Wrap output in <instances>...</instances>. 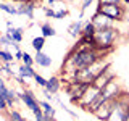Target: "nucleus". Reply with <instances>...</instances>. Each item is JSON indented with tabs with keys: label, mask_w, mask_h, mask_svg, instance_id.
Here are the masks:
<instances>
[{
	"label": "nucleus",
	"mask_w": 129,
	"mask_h": 121,
	"mask_svg": "<svg viewBox=\"0 0 129 121\" xmlns=\"http://www.w3.org/2000/svg\"><path fill=\"white\" fill-rule=\"evenodd\" d=\"M97 48L94 47H76L73 50V53H70V56L66 58V62L63 65V71L66 73H78L84 68H89L90 65H94L99 58H102Z\"/></svg>",
	"instance_id": "f257e3e1"
},
{
	"label": "nucleus",
	"mask_w": 129,
	"mask_h": 121,
	"mask_svg": "<svg viewBox=\"0 0 129 121\" xmlns=\"http://www.w3.org/2000/svg\"><path fill=\"white\" fill-rule=\"evenodd\" d=\"M107 68H110V63L102 60V58H99L94 65H90L89 68H84V70L74 73V74H73V81L84 82V84H92V81H94L99 74H102Z\"/></svg>",
	"instance_id": "f03ea898"
},
{
	"label": "nucleus",
	"mask_w": 129,
	"mask_h": 121,
	"mask_svg": "<svg viewBox=\"0 0 129 121\" xmlns=\"http://www.w3.org/2000/svg\"><path fill=\"white\" fill-rule=\"evenodd\" d=\"M116 36H118V32H116L115 27H107V29H99L95 32L94 36V40H95V48L102 53L105 52L107 48H111L113 47V42H115Z\"/></svg>",
	"instance_id": "7ed1b4c3"
},
{
	"label": "nucleus",
	"mask_w": 129,
	"mask_h": 121,
	"mask_svg": "<svg viewBox=\"0 0 129 121\" xmlns=\"http://www.w3.org/2000/svg\"><path fill=\"white\" fill-rule=\"evenodd\" d=\"M129 110V95L119 94L111 110V115L107 121H126V115Z\"/></svg>",
	"instance_id": "20e7f679"
},
{
	"label": "nucleus",
	"mask_w": 129,
	"mask_h": 121,
	"mask_svg": "<svg viewBox=\"0 0 129 121\" xmlns=\"http://www.w3.org/2000/svg\"><path fill=\"white\" fill-rule=\"evenodd\" d=\"M97 11L102 13L103 16H107L111 21H119V19H123L124 13H126V10H124L123 5H99V10Z\"/></svg>",
	"instance_id": "39448f33"
},
{
	"label": "nucleus",
	"mask_w": 129,
	"mask_h": 121,
	"mask_svg": "<svg viewBox=\"0 0 129 121\" xmlns=\"http://www.w3.org/2000/svg\"><path fill=\"white\" fill-rule=\"evenodd\" d=\"M99 94H100V89H97L95 86L89 84V87L86 89V92L82 94V97H81V100H79V105L82 108H87L89 105L97 99V95H99Z\"/></svg>",
	"instance_id": "423d86ee"
},
{
	"label": "nucleus",
	"mask_w": 129,
	"mask_h": 121,
	"mask_svg": "<svg viewBox=\"0 0 129 121\" xmlns=\"http://www.w3.org/2000/svg\"><path fill=\"white\" fill-rule=\"evenodd\" d=\"M118 99V97H116ZM116 99H111V100H107L105 103H102L99 108L95 110L94 115L97 116L99 119H103V121H107L108 118H110V115H111V110H113V107H115V102H116Z\"/></svg>",
	"instance_id": "0eeeda50"
},
{
	"label": "nucleus",
	"mask_w": 129,
	"mask_h": 121,
	"mask_svg": "<svg viewBox=\"0 0 129 121\" xmlns=\"http://www.w3.org/2000/svg\"><path fill=\"white\" fill-rule=\"evenodd\" d=\"M18 97L23 100L24 105H26V107L29 108L32 113L39 110V100L36 99V95L32 94L31 90H24V92H21V94H18Z\"/></svg>",
	"instance_id": "6e6552de"
},
{
	"label": "nucleus",
	"mask_w": 129,
	"mask_h": 121,
	"mask_svg": "<svg viewBox=\"0 0 129 121\" xmlns=\"http://www.w3.org/2000/svg\"><path fill=\"white\" fill-rule=\"evenodd\" d=\"M113 79H115V74L110 71V68H107V70H105L102 74H99L94 81H92V86H95L97 89H100V90H102V89L107 86L108 82H111Z\"/></svg>",
	"instance_id": "1a4fd4ad"
},
{
	"label": "nucleus",
	"mask_w": 129,
	"mask_h": 121,
	"mask_svg": "<svg viewBox=\"0 0 129 121\" xmlns=\"http://www.w3.org/2000/svg\"><path fill=\"white\" fill-rule=\"evenodd\" d=\"M92 24L95 26V29H107V27H113V21L108 19L107 16H103L102 13L95 11V15L92 16Z\"/></svg>",
	"instance_id": "9d476101"
},
{
	"label": "nucleus",
	"mask_w": 129,
	"mask_h": 121,
	"mask_svg": "<svg viewBox=\"0 0 129 121\" xmlns=\"http://www.w3.org/2000/svg\"><path fill=\"white\" fill-rule=\"evenodd\" d=\"M18 15H23L26 16L27 19H32L34 18V10H36V3L34 2H29V3H21L18 8Z\"/></svg>",
	"instance_id": "9b49d317"
},
{
	"label": "nucleus",
	"mask_w": 129,
	"mask_h": 121,
	"mask_svg": "<svg viewBox=\"0 0 129 121\" xmlns=\"http://www.w3.org/2000/svg\"><path fill=\"white\" fill-rule=\"evenodd\" d=\"M5 34L10 37L13 42L19 44L23 42V34H24V27H8V29L5 31Z\"/></svg>",
	"instance_id": "f8f14e48"
},
{
	"label": "nucleus",
	"mask_w": 129,
	"mask_h": 121,
	"mask_svg": "<svg viewBox=\"0 0 129 121\" xmlns=\"http://www.w3.org/2000/svg\"><path fill=\"white\" fill-rule=\"evenodd\" d=\"M34 63L39 65V66H42V68H48V66H52V56H48L47 53H44V52H36Z\"/></svg>",
	"instance_id": "ddd939ff"
},
{
	"label": "nucleus",
	"mask_w": 129,
	"mask_h": 121,
	"mask_svg": "<svg viewBox=\"0 0 129 121\" xmlns=\"http://www.w3.org/2000/svg\"><path fill=\"white\" fill-rule=\"evenodd\" d=\"M82 27H84L82 21H79V19H78V21H74V23L70 24L68 32H70L71 37H81V36H82Z\"/></svg>",
	"instance_id": "4468645a"
},
{
	"label": "nucleus",
	"mask_w": 129,
	"mask_h": 121,
	"mask_svg": "<svg viewBox=\"0 0 129 121\" xmlns=\"http://www.w3.org/2000/svg\"><path fill=\"white\" fill-rule=\"evenodd\" d=\"M45 89L47 92H50L52 95L53 94H56V92H58V89H60V79L56 78V76H52L50 79H47V84H45Z\"/></svg>",
	"instance_id": "2eb2a0df"
},
{
	"label": "nucleus",
	"mask_w": 129,
	"mask_h": 121,
	"mask_svg": "<svg viewBox=\"0 0 129 121\" xmlns=\"http://www.w3.org/2000/svg\"><path fill=\"white\" fill-rule=\"evenodd\" d=\"M34 74L36 71L32 70V66H26V65H21V66L18 68V76H21L24 79H34Z\"/></svg>",
	"instance_id": "dca6fc26"
},
{
	"label": "nucleus",
	"mask_w": 129,
	"mask_h": 121,
	"mask_svg": "<svg viewBox=\"0 0 129 121\" xmlns=\"http://www.w3.org/2000/svg\"><path fill=\"white\" fill-rule=\"evenodd\" d=\"M39 107L42 108L44 115H48V116H52V118H55L56 110H55L53 107H52V103H50V102H47V100H40V102H39Z\"/></svg>",
	"instance_id": "f3484780"
},
{
	"label": "nucleus",
	"mask_w": 129,
	"mask_h": 121,
	"mask_svg": "<svg viewBox=\"0 0 129 121\" xmlns=\"http://www.w3.org/2000/svg\"><path fill=\"white\" fill-rule=\"evenodd\" d=\"M0 62L2 63H13L15 62V55L7 48H0Z\"/></svg>",
	"instance_id": "a211bd4d"
},
{
	"label": "nucleus",
	"mask_w": 129,
	"mask_h": 121,
	"mask_svg": "<svg viewBox=\"0 0 129 121\" xmlns=\"http://www.w3.org/2000/svg\"><path fill=\"white\" fill-rule=\"evenodd\" d=\"M95 32H97V29H95L94 24H92V21H89V23L84 24V27H82V36H84V37H94Z\"/></svg>",
	"instance_id": "6ab92c4d"
},
{
	"label": "nucleus",
	"mask_w": 129,
	"mask_h": 121,
	"mask_svg": "<svg viewBox=\"0 0 129 121\" xmlns=\"http://www.w3.org/2000/svg\"><path fill=\"white\" fill-rule=\"evenodd\" d=\"M40 31H42V37H53V36H56L55 27H52L50 24H47V23H44L42 26H40Z\"/></svg>",
	"instance_id": "aec40b11"
},
{
	"label": "nucleus",
	"mask_w": 129,
	"mask_h": 121,
	"mask_svg": "<svg viewBox=\"0 0 129 121\" xmlns=\"http://www.w3.org/2000/svg\"><path fill=\"white\" fill-rule=\"evenodd\" d=\"M32 48H34L36 52H42V48H44V45H45V37H34L32 39Z\"/></svg>",
	"instance_id": "412c9836"
},
{
	"label": "nucleus",
	"mask_w": 129,
	"mask_h": 121,
	"mask_svg": "<svg viewBox=\"0 0 129 121\" xmlns=\"http://www.w3.org/2000/svg\"><path fill=\"white\" fill-rule=\"evenodd\" d=\"M5 100H7V107L11 108L16 102V92L13 90V89H8L7 94H5Z\"/></svg>",
	"instance_id": "4be33fe9"
},
{
	"label": "nucleus",
	"mask_w": 129,
	"mask_h": 121,
	"mask_svg": "<svg viewBox=\"0 0 129 121\" xmlns=\"http://www.w3.org/2000/svg\"><path fill=\"white\" fill-rule=\"evenodd\" d=\"M0 10L2 11H5V13H8V15H18V10H16V7H13V5H8V3H5V2H0Z\"/></svg>",
	"instance_id": "5701e85b"
},
{
	"label": "nucleus",
	"mask_w": 129,
	"mask_h": 121,
	"mask_svg": "<svg viewBox=\"0 0 129 121\" xmlns=\"http://www.w3.org/2000/svg\"><path fill=\"white\" fill-rule=\"evenodd\" d=\"M21 113L18 110H10L8 111V121H21Z\"/></svg>",
	"instance_id": "b1692460"
},
{
	"label": "nucleus",
	"mask_w": 129,
	"mask_h": 121,
	"mask_svg": "<svg viewBox=\"0 0 129 121\" xmlns=\"http://www.w3.org/2000/svg\"><path fill=\"white\" fill-rule=\"evenodd\" d=\"M23 65H26V66H32V65H34V58H32V56L27 53V52H23Z\"/></svg>",
	"instance_id": "393cba45"
},
{
	"label": "nucleus",
	"mask_w": 129,
	"mask_h": 121,
	"mask_svg": "<svg viewBox=\"0 0 129 121\" xmlns=\"http://www.w3.org/2000/svg\"><path fill=\"white\" fill-rule=\"evenodd\" d=\"M34 81H36V84H37L39 87H45V84H47V79L44 78V76H40V74H37V73H36L34 74Z\"/></svg>",
	"instance_id": "a878e982"
},
{
	"label": "nucleus",
	"mask_w": 129,
	"mask_h": 121,
	"mask_svg": "<svg viewBox=\"0 0 129 121\" xmlns=\"http://www.w3.org/2000/svg\"><path fill=\"white\" fill-rule=\"evenodd\" d=\"M13 40L8 37L7 34H0V45H5V47H11Z\"/></svg>",
	"instance_id": "bb28decb"
},
{
	"label": "nucleus",
	"mask_w": 129,
	"mask_h": 121,
	"mask_svg": "<svg viewBox=\"0 0 129 121\" xmlns=\"http://www.w3.org/2000/svg\"><path fill=\"white\" fill-rule=\"evenodd\" d=\"M123 0H99V5H121Z\"/></svg>",
	"instance_id": "cd10ccee"
},
{
	"label": "nucleus",
	"mask_w": 129,
	"mask_h": 121,
	"mask_svg": "<svg viewBox=\"0 0 129 121\" xmlns=\"http://www.w3.org/2000/svg\"><path fill=\"white\" fill-rule=\"evenodd\" d=\"M64 16H68V10H66V8H60L58 11H55V19H63Z\"/></svg>",
	"instance_id": "c85d7f7f"
},
{
	"label": "nucleus",
	"mask_w": 129,
	"mask_h": 121,
	"mask_svg": "<svg viewBox=\"0 0 129 121\" xmlns=\"http://www.w3.org/2000/svg\"><path fill=\"white\" fill-rule=\"evenodd\" d=\"M2 71H3V73H7L8 76H11V78L15 76V74H13V71L10 70V63H3V65H2Z\"/></svg>",
	"instance_id": "c756f323"
},
{
	"label": "nucleus",
	"mask_w": 129,
	"mask_h": 121,
	"mask_svg": "<svg viewBox=\"0 0 129 121\" xmlns=\"http://www.w3.org/2000/svg\"><path fill=\"white\" fill-rule=\"evenodd\" d=\"M7 100H5V97L3 95H0V111H7Z\"/></svg>",
	"instance_id": "7c9ffc66"
},
{
	"label": "nucleus",
	"mask_w": 129,
	"mask_h": 121,
	"mask_svg": "<svg viewBox=\"0 0 129 121\" xmlns=\"http://www.w3.org/2000/svg\"><path fill=\"white\" fill-rule=\"evenodd\" d=\"M92 2H94V0H84V2H82V5H81V11L84 13V11H86L87 8L90 7V3H92Z\"/></svg>",
	"instance_id": "2f4dec72"
},
{
	"label": "nucleus",
	"mask_w": 129,
	"mask_h": 121,
	"mask_svg": "<svg viewBox=\"0 0 129 121\" xmlns=\"http://www.w3.org/2000/svg\"><path fill=\"white\" fill-rule=\"evenodd\" d=\"M44 11H45V16H47V18H55V10L52 7L50 8H45Z\"/></svg>",
	"instance_id": "473e14b6"
},
{
	"label": "nucleus",
	"mask_w": 129,
	"mask_h": 121,
	"mask_svg": "<svg viewBox=\"0 0 129 121\" xmlns=\"http://www.w3.org/2000/svg\"><path fill=\"white\" fill-rule=\"evenodd\" d=\"M44 97H45V100H47V102H50V100H53V99H55V97L52 95L50 92H47L45 89H44Z\"/></svg>",
	"instance_id": "72a5a7b5"
},
{
	"label": "nucleus",
	"mask_w": 129,
	"mask_h": 121,
	"mask_svg": "<svg viewBox=\"0 0 129 121\" xmlns=\"http://www.w3.org/2000/svg\"><path fill=\"white\" fill-rule=\"evenodd\" d=\"M15 60H18V62L23 60V50H16L15 52Z\"/></svg>",
	"instance_id": "f704fd0d"
},
{
	"label": "nucleus",
	"mask_w": 129,
	"mask_h": 121,
	"mask_svg": "<svg viewBox=\"0 0 129 121\" xmlns=\"http://www.w3.org/2000/svg\"><path fill=\"white\" fill-rule=\"evenodd\" d=\"M16 3H29V2H34V0H13Z\"/></svg>",
	"instance_id": "c9c22d12"
},
{
	"label": "nucleus",
	"mask_w": 129,
	"mask_h": 121,
	"mask_svg": "<svg viewBox=\"0 0 129 121\" xmlns=\"http://www.w3.org/2000/svg\"><path fill=\"white\" fill-rule=\"evenodd\" d=\"M55 2H56V0H47V5L52 7V5H55Z\"/></svg>",
	"instance_id": "e433bc0d"
},
{
	"label": "nucleus",
	"mask_w": 129,
	"mask_h": 121,
	"mask_svg": "<svg viewBox=\"0 0 129 121\" xmlns=\"http://www.w3.org/2000/svg\"><path fill=\"white\" fill-rule=\"evenodd\" d=\"M7 27H15V26H13V23H11V21H7Z\"/></svg>",
	"instance_id": "4c0bfd02"
},
{
	"label": "nucleus",
	"mask_w": 129,
	"mask_h": 121,
	"mask_svg": "<svg viewBox=\"0 0 129 121\" xmlns=\"http://www.w3.org/2000/svg\"><path fill=\"white\" fill-rule=\"evenodd\" d=\"M126 121H129V110H127V115H126Z\"/></svg>",
	"instance_id": "58836bf2"
},
{
	"label": "nucleus",
	"mask_w": 129,
	"mask_h": 121,
	"mask_svg": "<svg viewBox=\"0 0 129 121\" xmlns=\"http://www.w3.org/2000/svg\"><path fill=\"white\" fill-rule=\"evenodd\" d=\"M123 2H124V3H129V0H123Z\"/></svg>",
	"instance_id": "ea45409f"
}]
</instances>
